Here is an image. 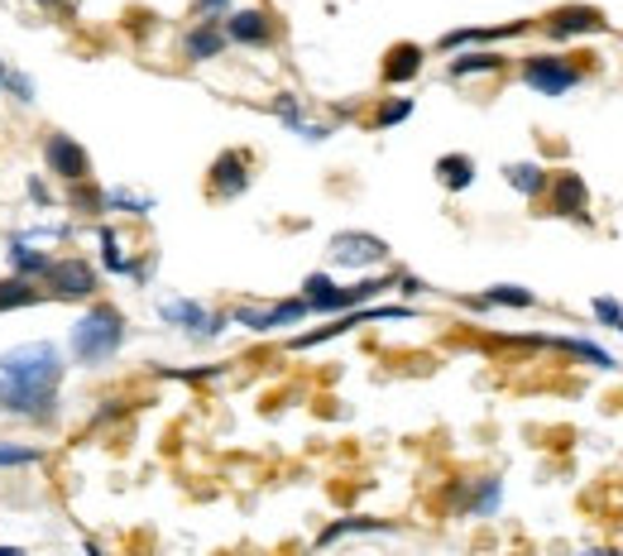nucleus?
Returning a JSON list of instances; mask_svg holds the SVG:
<instances>
[{
    "instance_id": "f257e3e1",
    "label": "nucleus",
    "mask_w": 623,
    "mask_h": 556,
    "mask_svg": "<svg viewBox=\"0 0 623 556\" xmlns=\"http://www.w3.org/2000/svg\"><path fill=\"white\" fill-rule=\"evenodd\" d=\"M68 360L53 341H24L0 350V413L24 422H53L63 413Z\"/></svg>"
},
{
    "instance_id": "7ed1b4c3",
    "label": "nucleus",
    "mask_w": 623,
    "mask_h": 556,
    "mask_svg": "<svg viewBox=\"0 0 623 556\" xmlns=\"http://www.w3.org/2000/svg\"><path fill=\"white\" fill-rule=\"evenodd\" d=\"M388 288H398V274H380V278H360V284H336L326 269H316L302 278V292L298 298L308 302V312L316 317H345V312H360V307H374V298Z\"/></svg>"
},
{
    "instance_id": "dca6fc26",
    "label": "nucleus",
    "mask_w": 623,
    "mask_h": 556,
    "mask_svg": "<svg viewBox=\"0 0 623 556\" xmlns=\"http://www.w3.org/2000/svg\"><path fill=\"white\" fill-rule=\"evenodd\" d=\"M221 53H226V29H221V20H197L183 34V58H187V63H211V58H221Z\"/></svg>"
},
{
    "instance_id": "9b49d317",
    "label": "nucleus",
    "mask_w": 623,
    "mask_h": 556,
    "mask_svg": "<svg viewBox=\"0 0 623 556\" xmlns=\"http://www.w3.org/2000/svg\"><path fill=\"white\" fill-rule=\"evenodd\" d=\"M547 212L552 216H567V222H581L590 226L595 216H590V187L581 173H552V183H547Z\"/></svg>"
},
{
    "instance_id": "ea45409f",
    "label": "nucleus",
    "mask_w": 623,
    "mask_h": 556,
    "mask_svg": "<svg viewBox=\"0 0 623 556\" xmlns=\"http://www.w3.org/2000/svg\"><path fill=\"white\" fill-rule=\"evenodd\" d=\"M6 72H10V63H6V58H0V82H6Z\"/></svg>"
},
{
    "instance_id": "cd10ccee",
    "label": "nucleus",
    "mask_w": 623,
    "mask_h": 556,
    "mask_svg": "<svg viewBox=\"0 0 623 556\" xmlns=\"http://www.w3.org/2000/svg\"><path fill=\"white\" fill-rule=\"evenodd\" d=\"M63 207L77 212V216H106V187H96L92 178H86V183H77V187H68V193H63Z\"/></svg>"
},
{
    "instance_id": "f03ea898",
    "label": "nucleus",
    "mask_w": 623,
    "mask_h": 556,
    "mask_svg": "<svg viewBox=\"0 0 623 556\" xmlns=\"http://www.w3.org/2000/svg\"><path fill=\"white\" fill-rule=\"evenodd\" d=\"M129 341V321L115 302H86L77 321L68 327V356L82 364V370H96V364H111Z\"/></svg>"
},
{
    "instance_id": "412c9836",
    "label": "nucleus",
    "mask_w": 623,
    "mask_h": 556,
    "mask_svg": "<svg viewBox=\"0 0 623 556\" xmlns=\"http://www.w3.org/2000/svg\"><path fill=\"white\" fill-rule=\"evenodd\" d=\"M528 29V20H513V24H499V29H451V34L437 39L442 53H456L466 49V43H499V39H518Z\"/></svg>"
},
{
    "instance_id": "bb28decb",
    "label": "nucleus",
    "mask_w": 623,
    "mask_h": 556,
    "mask_svg": "<svg viewBox=\"0 0 623 556\" xmlns=\"http://www.w3.org/2000/svg\"><path fill=\"white\" fill-rule=\"evenodd\" d=\"M547 346L567 350V356L585 360V364H595V370H619V360L610 356V350H600L595 341H581V336H552V341H547Z\"/></svg>"
},
{
    "instance_id": "2eb2a0df",
    "label": "nucleus",
    "mask_w": 623,
    "mask_h": 556,
    "mask_svg": "<svg viewBox=\"0 0 623 556\" xmlns=\"http://www.w3.org/2000/svg\"><path fill=\"white\" fill-rule=\"evenodd\" d=\"M423 63H427L423 43H413V39L388 43V53H384V63H380V78H384V86H408V82H417Z\"/></svg>"
},
{
    "instance_id": "c9c22d12",
    "label": "nucleus",
    "mask_w": 623,
    "mask_h": 556,
    "mask_svg": "<svg viewBox=\"0 0 623 556\" xmlns=\"http://www.w3.org/2000/svg\"><path fill=\"white\" fill-rule=\"evenodd\" d=\"M226 6H230V0H197V20H221V14H226Z\"/></svg>"
},
{
    "instance_id": "4be33fe9",
    "label": "nucleus",
    "mask_w": 623,
    "mask_h": 556,
    "mask_svg": "<svg viewBox=\"0 0 623 556\" xmlns=\"http://www.w3.org/2000/svg\"><path fill=\"white\" fill-rule=\"evenodd\" d=\"M398 523H388V518H336V523H326L322 533H316V552L331 547V543H341V537H365V533H394Z\"/></svg>"
},
{
    "instance_id": "a211bd4d",
    "label": "nucleus",
    "mask_w": 623,
    "mask_h": 556,
    "mask_svg": "<svg viewBox=\"0 0 623 556\" xmlns=\"http://www.w3.org/2000/svg\"><path fill=\"white\" fill-rule=\"evenodd\" d=\"M273 115L293 130L298 140H308V144H322V140H331V125H312L308 115H302V96H293V92H279L273 96Z\"/></svg>"
},
{
    "instance_id": "f3484780",
    "label": "nucleus",
    "mask_w": 623,
    "mask_h": 556,
    "mask_svg": "<svg viewBox=\"0 0 623 556\" xmlns=\"http://www.w3.org/2000/svg\"><path fill=\"white\" fill-rule=\"evenodd\" d=\"M6 265L14 278H29V284H43L53 269V255L49 250H39V245H29L20 236H10V250H6Z\"/></svg>"
},
{
    "instance_id": "4c0bfd02",
    "label": "nucleus",
    "mask_w": 623,
    "mask_h": 556,
    "mask_svg": "<svg viewBox=\"0 0 623 556\" xmlns=\"http://www.w3.org/2000/svg\"><path fill=\"white\" fill-rule=\"evenodd\" d=\"M585 556H623L619 547H595V552H585Z\"/></svg>"
},
{
    "instance_id": "a19ab883",
    "label": "nucleus",
    "mask_w": 623,
    "mask_h": 556,
    "mask_svg": "<svg viewBox=\"0 0 623 556\" xmlns=\"http://www.w3.org/2000/svg\"><path fill=\"white\" fill-rule=\"evenodd\" d=\"M34 6H43V10H49V6H58V0H34Z\"/></svg>"
},
{
    "instance_id": "473e14b6",
    "label": "nucleus",
    "mask_w": 623,
    "mask_h": 556,
    "mask_svg": "<svg viewBox=\"0 0 623 556\" xmlns=\"http://www.w3.org/2000/svg\"><path fill=\"white\" fill-rule=\"evenodd\" d=\"M0 86H6V92L20 101V106H34V101H39V96H34V78H29V72H20V68H10Z\"/></svg>"
},
{
    "instance_id": "f8f14e48",
    "label": "nucleus",
    "mask_w": 623,
    "mask_h": 556,
    "mask_svg": "<svg viewBox=\"0 0 623 556\" xmlns=\"http://www.w3.org/2000/svg\"><path fill=\"white\" fill-rule=\"evenodd\" d=\"M221 29H226V43H240V49H269L279 39V24H273L269 10H226L221 14Z\"/></svg>"
},
{
    "instance_id": "5701e85b",
    "label": "nucleus",
    "mask_w": 623,
    "mask_h": 556,
    "mask_svg": "<svg viewBox=\"0 0 623 556\" xmlns=\"http://www.w3.org/2000/svg\"><path fill=\"white\" fill-rule=\"evenodd\" d=\"M96 255H101V269H106V274L129 278L135 255L125 250V240H121V230H115V226H96Z\"/></svg>"
},
{
    "instance_id": "ddd939ff",
    "label": "nucleus",
    "mask_w": 623,
    "mask_h": 556,
    "mask_svg": "<svg viewBox=\"0 0 623 556\" xmlns=\"http://www.w3.org/2000/svg\"><path fill=\"white\" fill-rule=\"evenodd\" d=\"M403 317H413V307H360V312L331 317V327H322V331L298 336L293 350H312V346H322V341H331V336H341V331H355L360 321H403Z\"/></svg>"
},
{
    "instance_id": "20e7f679",
    "label": "nucleus",
    "mask_w": 623,
    "mask_h": 556,
    "mask_svg": "<svg viewBox=\"0 0 623 556\" xmlns=\"http://www.w3.org/2000/svg\"><path fill=\"white\" fill-rule=\"evenodd\" d=\"M518 78H523L538 96H567V92H575V86L585 82V68L571 63L567 53H532V58H523Z\"/></svg>"
},
{
    "instance_id": "393cba45",
    "label": "nucleus",
    "mask_w": 623,
    "mask_h": 556,
    "mask_svg": "<svg viewBox=\"0 0 623 556\" xmlns=\"http://www.w3.org/2000/svg\"><path fill=\"white\" fill-rule=\"evenodd\" d=\"M475 158L470 154H442L437 158V183L446 187V193H470L475 187Z\"/></svg>"
},
{
    "instance_id": "b1692460",
    "label": "nucleus",
    "mask_w": 623,
    "mask_h": 556,
    "mask_svg": "<svg viewBox=\"0 0 623 556\" xmlns=\"http://www.w3.org/2000/svg\"><path fill=\"white\" fill-rule=\"evenodd\" d=\"M43 298H49L43 284H29V278H14V274L0 278V317H6V312H24V307H34Z\"/></svg>"
},
{
    "instance_id": "79ce46f5",
    "label": "nucleus",
    "mask_w": 623,
    "mask_h": 556,
    "mask_svg": "<svg viewBox=\"0 0 623 556\" xmlns=\"http://www.w3.org/2000/svg\"><path fill=\"white\" fill-rule=\"evenodd\" d=\"M619 331H623V321H619Z\"/></svg>"
},
{
    "instance_id": "72a5a7b5",
    "label": "nucleus",
    "mask_w": 623,
    "mask_h": 556,
    "mask_svg": "<svg viewBox=\"0 0 623 556\" xmlns=\"http://www.w3.org/2000/svg\"><path fill=\"white\" fill-rule=\"evenodd\" d=\"M590 312H595L600 327H614V331H619V321H623V302H619V298H595V302H590Z\"/></svg>"
},
{
    "instance_id": "1a4fd4ad",
    "label": "nucleus",
    "mask_w": 623,
    "mask_h": 556,
    "mask_svg": "<svg viewBox=\"0 0 623 556\" xmlns=\"http://www.w3.org/2000/svg\"><path fill=\"white\" fill-rule=\"evenodd\" d=\"M236 327L245 331H255V336H269V331H283V327H298V321H308V302L302 298H279V302H269V307H255V302H240L236 312H226Z\"/></svg>"
},
{
    "instance_id": "9d476101",
    "label": "nucleus",
    "mask_w": 623,
    "mask_h": 556,
    "mask_svg": "<svg viewBox=\"0 0 623 556\" xmlns=\"http://www.w3.org/2000/svg\"><path fill=\"white\" fill-rule=\"evenodd\" d=\"M250 183H255V158L245 154V150H221L211 158V168H207V193L216 202H236L250 193Z\"/></svg>"
},
{
    "instance_id": "aec40b11",
    "label": "nucleus",
    "mask_w": 623,
    "mask_h": 556,
    "mask_svg": "<svg viewBox=\"0 0 623 556\" xmlns=\"http://www.w3.org/2000/svg\"><path fill=\"white\" fill-rule=\"evenodd\" d=\"M503 63H509V58L495 53V49L456 53L451 63H446V78H451V82H466V78H495V72H503Z\"/></svg>"
},
{
    "instance_id": "2f4dec72",
    "label": "nucleus",
    "mask_w": 623,
    "mask_h": 556,
    "mask_svg": "<svg viewBox=\"0 0 623 556\" xmlns=\"http://www.w3.org/2000/svg\"><path fill=\"white\" fill-rule=\"evenodd\" d=\"M417 111V101L413 96H388V101H380V111H374V130H394V125H403L408 115Z\"/></svg>"
},
{
    "instance_id": "4468645a",
    "label": "nucleus",
    "mask_w": 623,
    "mask_h": 556,
    "mask_svg": "<svg viewBox=\"0 0 623 556\" xmlns=\"http://www.w3.org/2000/svg\"><path fill=\"white\" fill-rule=\"evenodd\" d=\"M542 29L552 39H581V34H604L610 29V20L595 10V6H561L542 20Z\"/></svg>"
},
{
    "instance_id": "e433bc0d",
    "label": "nucleus",
    "mask_w": 623,
    "mask_h": 556,
    "mask_svg": "<svg viewBox=\"0 0 623 556\" xmlns=\"http://www.w3.org/2000/svg\"><path fill=\"white\" fill-rule=\"evenodd\" d=\"M82 556H106V547H101L96 537H86V543H82Z\"/></svg>"
},
{
    "instance_id": "58836bf2",
    "label": "nucleus",
    "mask_w": 623,
    "mask_h": 556,
    "mask_svg": "<svg viewBox=\"0 0 623 556\" xmlns=\"http://www.w3.org/2000/svg\"><path fill=\"white\" fill-rule=\"evenodd\" d=\"M0 556H29L24 547H6V543H0Z\"/></svg>"
},
{
    "instance_id": "c756f323",
    "label": "nucleus",
    "mask_w": 623,
    "mask_h": 556,
    "mask_svg": "<svg viewBox=\"0 0 623 556\" xmlns=\"http://www.w3.org/2000/svg\"><path fill=\"white\" fill-rule=\"evenodd\" d=\"M149 216L154 212V197L149 193H135V187H106V216Z\"/></svg>"
},
{
    "instance_id": "c85d7f7f",
    "label": "nucleus",
    "mask_w": 623,
    "mask_h": 556,
    "mask_svg": "<svg viewBox=\"0 0 623 556\" xmlns=\"http://www.w3.org/2000/svg\"><path fill=\"white\" fill-rule=\"evenodd\" d=\"M499 504H503V480L485 475V480H475V494H470L466 514H470V518H495Z\"/></svg>"
},
{
    "instance_id": "6ab92c4d",
    "label": "nucleus",
    "mask_w": 623,
    "mask_h": 556,
    "mask_svg": "<svg viewBox=\"0 0 623 556\" xmlns=\"http://www.w3.org/2000/svg\"><path fill=\"white\" fill-rule=\"evenodd\" d=\"M503 183H509L518 197L538 202V197H547V183H552V173H547L538 158H518V164H503Z\"/></svg>"
},
{
    "instance_id": "39448f33",
    "label": "nucleus",
    "mask_w": 623,
    "mask_h": 556,
    "mask_svg": "<svg viewBox=\"0 0 623 556\" xmlns=\"http://www.w3.org/2000/svg\"><path fill=\"white\" fill-rule=\"evenodd\" d=\"M39 150H43V173L58 178L63 187H77V183L92 178V154H86V144L72 140L68 130H49Z\"/></svg>"
},
{
    "instance_id": "423d86ee",
    "label": "nucleus",
    "mask_w": 623,
    "mask_h": 556,
    "mask_svg": "<svg viewBox=\"0 0 623 556\" xmlns=\"http://www.w3.org/2000/svg\"><path fill=\"white\" fill-rule=\"evenodd\" d=\"M96 288H101V274L92 259H82V255L53 259L49 278H43V292L58 302H96Z\"/></svg>"
},
{
    "instance_id": "6e6552de",
    "label": "nucleus",
    "mask_w": 623,
    "mask_h": 556,
    "mask_svg": "<svg viewBox=\"0 0 623 556\" xmlns=\"http://www.w3.org/2000/svg\"><path fill=\"white\" fill-rule=\"evenodd\" d=\"M158 317L168 321V327H178L187 331L193 341H216V336L226 331V312H211L207 302H197V298H164L158 302Z\"/></svg>"
},
{
    "instance_id": "0eeeda50",
    "label": "nucleus",
    "mask_w": 623,
    "mask_h": 556,
    "mask_svg": "<svg viewBox=\"0 0 623 556\" xmlns=\"http://www.w3.org/2000/svg\"><path fill=\"white\" fill-rule=\"evenodd\" d=\"M326 255L336 269H380V265H388L394 250H388L384 236H370V230H336Z\"/></svg>"
},
{
    "instance_id": "7c9ffc66",
    "label": "nucleus",
    "mask_w": 623,
    "mask_h": 556,
    "mask_svg": "<svg viewBox=\"0 0 623 556\" xmlns=\"http://www.w3.org/2000/svg\"><path fill=\"white\" fill-rule=\"evenodd\" d=\"M43 461V446L34 442H6L0 436V471H29V465Z\"/></svg>"
},
{
    "instance_id": "f704fd0d",
    "label": "nucleus",
    "mask_w": 623,
    "mask_h": 556,
    "mask_svg": "<svg viewBox=\"0 0 623 556\" xmlns=\"http://www.w3.org/2000/svg\"><path fill=\"white\" fill-rule=\"evenodd\" d=\"M24 193H29V202H34V207H53V187H49V178H29L24 183Z\"/></svg>"
},
{
    "instance_id": "a878e982",
    "label": "nucleus",
    "mask_w": 623,
    "mask_h": 556,
    "mask_svg": "<svg viewBox=\"0 0 623 556\" xmlns=\"http://www.w3.org/2000/svg\"><path fill=\"white\" fill-rule=\"evenodd\" d=\"M470 307H513V312H523V307H538V292L523 284H495L480 298H470Z\"/></svg>"
}]
</instances>
